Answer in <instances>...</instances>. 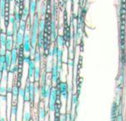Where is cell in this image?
Returning <instances> with one entry per match:
<instances>
[{
    "mask_svg": "<svg viewBox=\"0 0 126 121\" xmlns=\"http://www.w3.org/2000/svg\"><path fill=\"white\" fill-rule=\"evenodd\" d=\"M61 70H62V66L57 65V63L54 62L51 71V82L52 87H56L60 82L59 78H60Z\"/></svg>",
    "mask_w": 126,
    "mask_h": 121,
    "instance_id": "obj_1",
    "label": "cell"
},
{
    "mask_svg": "<svg viewBox=\"0 0 126 121\" xmlns=\"http://www.w3.org/2000/svg\"><path fill=\"white\" fill-rule=\"evenodd\" d=\"M37 117L38 121H45L47 116L48 115V111L43 100H40L37 105Z\"/></svg>",
    "mask_w": 126,
    "mask_h": 121,
    "instance_id": "obj_2",
    "label": "cell"
},
{
    "mask_svg": "<svg viewBox=\"0 0 126 121\" xmlns=\"http://www.w3.org/2000/svg\"><path fill=\"white\" fill-rule=\"evenodd\" d=\"M32 119V106L30 102H24L22 121H30Z\"/></svg>",
    "mask_w": 126,
    "mask_h": 121,
    "instance_id": "obj_3",
    "label": "cell"
},
{
    "mask_svg": "<svg viewBox=\"0 0 126 121\" xmlns=\"http://www.w3.org/2000/svg\"><path fill=\"white\" fill-rule=\"evenodd\" d=\"M8 73H3L1 79H0V96H7V85H8Z\"/></svg>",
    "mask_w": 126,
    "mask_h": 121,
    "instance_id": "obj_4",
    "label": "cell"
},
{
    "mask_svg": "<svg viewBox=\"0 0 126 121\" xmlns=\"http://www.w3.org/2000/svg\"><path fill=\"white\" fill-rule=\"evenodd\" d=\"M36 68V64L32 59L29 62V64H28V78L27 80H28L29 82H34L33 80V75H34V70Z\"/></svg>",
    "mask_w": 126,
    "mask_h": 121,
    "instance_id": "obj_5",
    "label": "cell"
},
{
    "mask_svg": "<svg viewBox=\"0 0 126 121\" xmlns=\"http://www.w3.org/2000/svg\"><path fill=\"white\" fill-rule=\"evenodd\" d=\"M10 55H11V64L12 66L17 65V60H18V50L14 47H13V49L10 51Z\"/></svg>",
    "mask_w": 126,
    "mask_h": 121,
    "instance_id": "obj_6",
    "label": "cell"
},
{
    "mask_svg": "<svg viewBox=\"0 0 126 121\" xmlns=\"http://www.w3.org/2000/svg\"><path fill=\"white\" fill-rule=\"evenodd\" d=\"M28 8H29V12L32 17L36 14V11H37V2L36 0H29L28 2Z\"/></svg>",
    "mask_w": 126,
    "mask_h": 121,
    "instance_id": "obj_7",
    "label": "cell"
},
{
    "mask_svg": "<svg viewBox=\"0 0 126 121\" xmlns=\"http://www.w3.org/2000/svg\"><path fill=\"white\" fill-rule=\"evenodd\" d=\"M34 99H35V94H34V82H30L29 85V100H30V104L32 106H34Z\"/></svg>",
    "mask_w": 126,
    "mask_h": 121,
    "instance_id": "obj_8",
    "label": "cell"
},
{
    "mask_svg": "<svg viewBox=\"0 0 126 121\" xmlns=\"http://www.w3.org/2000/svg\"><path fill=\"white\" fill-rule=\"evenodd\" d=\"M41 74H42V69L40 68V65H37L36 64L34 75H33V80H34V82H39L40 77H41Z\"/></svg>",
    "mask_w": 126,
    "mask_h": 121,
    "instance_id": "obj_9",
    "label": "cell"
},
{
    "mask_svg": "<svg viewBox=\"0 0 126 121\" xmlns=\"http://www.w3.org/2000/svg\"><path fill=\"white\" fill-rule=\"evenodd\" d=\"M14 44V39L12 36H7V41L5 44V50L7 51H11Z\"/></svg>",
    "mask_w": 126,
    "mask_h": 121,
    "instance_id": "obj_10",
    "label": "cell"
},
{
    "mask_svg": "<svg viewBox=\"0 0 126 121\" xmlns=\"http://www.w3.org/2000/svg\"><path fill=\"white\" fill-rule=\"evenodd\" d=\"M32 60L35 62V64H37V65H39L40 64H41L42 60V53L39 52L37 50L36 51L34 56H33L32 58Z\"/></svg>",
    "mask_w": 126,
    "mask_h": 121,
    "instance_id": "obj_11",
    "label": "cell"
},
{
    "mask_svg": "<svg viewBox=\"0 0 126 121\" xmlns=\"http://www.w3.org/2000/svg\"><path fill=\"white\" fill-rule=\"evenodd\" d=\"M30 14V12H29V8L28 6H25L23 8V10H22V21H25L27 22V20H28V17Z\"/></svg>",
    "mask_w": 126,
    "mask_h": 121,
    "instance_id": "obj_12",
    "label": "cell"
},
{
    "mask_svg": "<svg viewBox=\"0 0 126 121\" xmlns=\"http://www.w3.org/2000/svg\"><path fill=\"white\" fill-rule=\"evenodd\" d=\"M5 64L7 66L8 69L10 68V67L12 66L11 64V55H10V51H7L5 55Z\"/></svg>",
    "mask_w": 126,
    "mask_h": 121,
    "instance_id": "obj_13",
    "label": "cell"
},
{
    "mask_svg": "<svg viewBox=\"0 0 126 121\" xmlns=\"http://www.w3.org/2000/svg\"><path fill=\"white\" fill-rule=\"evenodd\" d=\"M7 41V35L5 33H0V48L5 47Z\"/></svg>",
    "mask_w": 126,
    "mask_h": 121,
    "instance_id": "obj_14",
    "label": "cell"
},
{
    "mask_svg": "<svg viewBox=\"0 0 126 121\" xmlns=\"http://www.w3.org/2000/svg\"><path fill=\"white\" fill-rule=\"evenodd\" d=\"M27 26H28V24H27V22L25 21H22L19 22V31L23 34V33L26 32L27 31Z\"/></svg>",
    "mask_w": 126,
    "mask_h": 121,
    "instance_id": "obj_15",
    "label": "cell"
},
{
    "mask_svg": "<svg viewBox=\"0 0 126 121\" xmlns=\"http://www.w3.org/2000/svg\"><path fill=\"white\" fill-rule=\"evenodd\" d=\"M12 31L13 32V39H14V37L16 36V35L17 34V32L20 31H19V23H17V22H15L12 25Z\"/></svg>",
    "mask_w": 126,
    "mask_h": 121,
    "instance_id": "obj_16",
    "label": "cell"
},
{
    "mask_svg": "<svg viewBox=\"0 0 126 121\" xmlns=\"http://www.w3.org/2000/svg\"><path fill=\"white\" fill-rule=\"evenodd\" d=\"M13 17H14L15 18V21L17 22V23H19L20 22L22 21V17L21 15H20V13L18 12V11H17V8H14V9H13Z\"/></svg>",
    "mask_w": 126,
    "mask_h": 121,
    "instance_id": "obj_17",
    "label": "cell"
},
{
    "mask_svg": "<svg viewBox=\"0 0 126 121\" xmlns=\"http://www.w3.org/2000/svg\"><path fill=\"white\" fill-rule=\"evenodd\" d=\"M56 44L58 46V47H62L63 45L65 44V40L63 36L62 35H58L57 40H56Z\"/></svg>",
    "mask_w": 126,
    "mask_h": 121,
    "instance_id": "obj_18",
    "label": "cell"
},
{
    "mask_svg": "<svg viewBox=\"0 0 126 121\" xmlns=\"http://www.w3.org/2000/svg\"><path fill=\"white\" fill-rule=\"evenodd\" d=\"M51 15L52 19L56 20V17H57V6L56 3H53V5H52V8H51Z\"/></svg>",
    "mask_w": 126,
    "mask_h": 121,
    "instance_id": "obj_19",
    "label": "cell"
},
{
    "mask_svg": "<svg viewBox=\"0 0 126 121\" xmlns=\"http://www.w3.org/2000/svg\"><path fill=\"white\" fill-rule=\"evenodd\" d=\"M47 12V7H46V3H43L42 4L41 6V9H40V11L38 12V13H39V15H41L42 17H44L45 14H46Z\"/></svg>",
    "mask_w": 126,
    "mask_h": 121,
    "instance_id": "obj_20",
    "label": "cell"
},
{
    "mask_svg": "<svg viewBox=\"0 0 126 121\" xmlns=\"http://www.w3.org/2000/svg\"><path fill=\"white\" fill-rule=\"evenodd\" d=\"M45 26H46V25H45V20H44V18L43 19H40L39 27H38V31H40V32H43Z\"/></svg>",
    "mask_w": 126,
    "mask_h": 121,
    "instance_id": "obj_21",
    "label": "cell"
},
{
    "mask_svg": "<svg viewBox=\"0 0 126 121\" xmlns=\"http://www.w3.org/2000/svg\"><path fill=\"white\" fill-rule=\"evenodd\" d=\"M112 120L113 121L116 120V104L115 102L113 105V110H112Z\"/></svg>",
    "mask_w": 126,
    "mask_h": 121,
    "instance_id": "obj_22",
    "label": "cell"
},
{
    "mask_svg": "<svg viewBox=\"0 0 126 121\" xmlns=\"http://www.w3.org/2000/svg\"><path fill=\"white\" fill-rule=\"evenodd\" d=\"M31 60H32V58L28 55H24V57H23V64H28L29 62H30Z\"/></svg>",
    "mask_w": 126,
    "mask_h": 121,
    "instance_id": "obj_23",
    "label": "cell"
},
{
    "mask_svg": "<svg viewBox=\"0 0 126 121\" xmlns=\"http://www.w3.org/2000/svg\"><path fill=\"white\" fill-rule=\"evenodd\" d=\"M5 34H6L7 36H12V37H13V31H12V29L10 30V29L7 28Z\"/></svg>",
    "mask_w": 126,
    "mask_h": 121,
    "instance_id": "obj_24",
    "label": "cell"
},
{
    "mask_svg": "<svg viewBox=\"0 0 126 121\" xmlns=\"http://www.w3.org/2000/svg\"><path fill=\"white\" fill-rule=\"evenodd\" d=\"M7 50H5V47L3 48H0V56H3L6 55Z\"/></svg>",
    "mask_w": 126,
    "mask_h": 121,
    "instance_id": "obj_25",
    "label": "cell"
},
{
    "mask_svg": "<svg viewBox=\"0 0 126 121\" xmlns=\"http://www.w3.org/2000/svg\"><path fill=\"white\" fill-rule=\"evenodd\" d=\"M16 21H15V18H14V17H13V15H10V17H9V24H13Z\"/></svg>",
    "mask_w": 126,
    "mask_h": 121,
    "instance_id": "obj_26",
    "label": "cell"
},
{
    "mask_svg": "<svg viewBox=\"0 0 126 121\" xmlns=\"http://www.w3.org/2000/svg\"><path fill=\"white\" fill-rule=\"evenodd\" d=\"M4 26L7 30V28H8V26H9V22H4Z\"/></svg>",
    "mask_w": 126,
    "mask_h": 121,
    "instance_id": "obj_27",
    "label": "cell"
},
{
    "mask_svg": "<svg viewBox=\"0 0 126 121\" xmlns=\"http://www.w3.org/2000/svg\"><path fill=\"white\" fill-rule=\"evenodd\" d=\"M4 17H10L9 12H4Z\"/></svg>",
    "mask_w": 126,
    "mask_h": 121,
    "instance_id": "obj_28",
    "label": "cell"
},
{
    "mask_svg": "<svg viewBox=\"0 0 126 121\" xmlns=\"http://www.w3.org/2000/svg\"><path fill=\"white\" fill-rule=\"evenodd\" d=\"M4 12H10V8L5 7V8H4Z\"/></svg>",
    "mask_w": 126,
    "mask_h": 121,
    "instance_id": "obj_29",
    "label": "cell"
},
{
    "mask_svg": "<svg viewBox=\"0 0 126 121\" xmlns=\"http://www.w3.org/2000/svg\"><path fill=\"white\" fill-rule=\"evenodd\" d=\"M10 121H16V118H14V117H11V118H10Z\"/></svg>",
    "mask_w": 126,
    "mask_h": 121,
    "instance_id": "obj_30",
    "label": "cell"
},
{
    "mask_svg": "<svg viewBox=\"0 0 126 121\" xmlns=\"http://www.w3.org/2000/svg\"><path fill=\"white\" fill-rule=\"evenodd\" d=\"M9 1H10V3H13V2H15V0H9Z\"/></svg>",
    "mask_w": 126,
    "mask_h": 121,
    "instance_id": "obj_31",
    "label": "cell"
},
{
    "mask_svg": "<svg viewBox=\"0 0 126 121\" xmlns=\"http://www.w3.org/2000/svg\"><path fill=\"white\" fill-rule=\"evenodd\" d=\"M28 1L29 2V0H24V3H26V2H28Z\"/></svg>",
    "mask_w": 126,
    "mask_h": 121,
    "instance_id": "obj_32",
    "label": "cell"
}]
</instances>
